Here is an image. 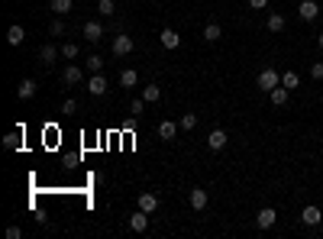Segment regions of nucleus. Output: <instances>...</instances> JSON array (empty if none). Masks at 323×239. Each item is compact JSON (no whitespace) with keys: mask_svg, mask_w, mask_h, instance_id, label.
<instances>
[{"mask_svg":"<svg viewBox=\"0 0 323 239\" xmlns=\"http://www.w3.org/2000/svg\"><path fill=\"white\" fill-rule=\"evenodd\" d=\"M142 100H146V104H159V100H162V87H159V84L142 87Z\"/></svg>","mask_w":323,"mask_h":239,"instance_id":"obj_22","label":"nucleus"},{"mask_svg":"<svg viewBox=\"0 0 323 239\" xmlns=\"http://www.w3.org/2000/svg\"><path fill=\"white\" fill-rule=\"evenodd\" d=\"M174 132H178L174 120H162V123H159V136L165 139V143H171V139H174Z\"/></svg>","mask_w":323,"mask_h":239,"instance_id":"obj_21","label":"nucleus"},{"mask_svg":"<svg viewBox=\"0 0 323 239\" xmlns=\"http://www.w3.org/2000/svg\"><path fill=\"white\" fill-rule=\"evenodd\" d=\"M107 78H103V75H94V78H87V94H91V97H103V94H107Z\"/></svg>","mask_w":323,"mask_h":239,"instance_id":"obj_5","label":"nucleus"},{"mask_svg":"<svg viewBox=\"0 0 323 239\" xmlns=\"http://www.w3.org/2000/svg\"><path fill=\"white\" fill-rule=\"evenodd\" d=\"M310 78L313 81H323V61H313L310 65Z\"/></svg>","mask_w":323,"mask_h":239,"instance_id":"obj_31","label":"nucleus"},{"mask_svg":"<svg viewBox=\"0 0 323 239\" xmlns=\"http://www.w3.org/2000/svg\"><path fill=\"white\" fill-rule=\"evenodd\" d=\"M49 32H52V36H62V32H65V23H62V20H52Z\"/></svg>","mask_w":323,"mask_h":239,"instance_id":"obj_33","label":"nucleus"},{"mask_svg":"<svg viewBox=\"0 0 323 239\" xmlns=\"http://www.w3.org/2000/svg\"><path fill=\"white\" fill-rule=\"evenodd\" d=\"M317 46H320V49H323V32H320V36H317Z\"/></svg>","mask_w":323,"mask_h":239,"instance_id":"obj_36","label":"nucleus"},{"mask_svg":"<svg viewBox=\"0 0 323 239\" xmlns=\"http://www.w3.org/2000/svg\"><path fill=\"white\" fill-rule=\"evenodd\" d=\"M288 97H291V91H288L284 84H278L275 91H268V100H272V107H284V104H288Z\"/></svg>","mask_w":323,"mask_h":239,"instance_id":"obj_13","label":"nucleus"},{"mask_svg":"<svg viewBox=\"0 0 323 239\" xmlns=\"http://www.w3.org/2000/svg\"><path fill=\"white\" fill-rule=\"evenodd\" d=\"M97 13H100V16H113V13H117V4H113V0H100V4H97Z\"/></svg>","mask_w":323,"mask_h":239,"instance_id":"obj_27","label":"nucleus"},{"mask_svg":"<svg viewBox=\"0 0 323 239\" xmlns=\"http://www.w3.org/2000/svg\"><path fill=\"white\" fill-rule=\"evenodd\" d=\"M136 49V42H133V36H126L123 29H120V36L113 39V55L117 58H123V55H129V52Z\"/></svg>","mask_w":323,"mask_h":239,"instance_id":"obj_2","label":"nucleus"},{"mask_svg":"<svg viewBox=\"0 0 323 239\" xmlns=\"http://www.w3.org/2000/svg\"><path fill=\"white\" fill-rule=\"evenodd\" d=\"M81 32H84V39H87V42H100V39H103V23L87 20V23L81 26Z\"/></svg>","mask_w":323,"mask_h":239,"instance_id":"obj_4","label":"nucleus"},{"mask_svg":"<svg viewBox=\"0 0 323 239\" xmlns=\"http://www.w3.org/2000/svg\"><path fill=\"white\" fill-rule=\"evenodd\" d=\"M256 84H259V91H275V87L278 84H281V78H278V72H275V68H262V72H259V78H256Z\"/></svg>","mask_w":323,"mask_h":239,"instance_id":"obj_1","label":"nucleus"},{"mask_svg":"<svg viewBox=\"0 0 323 239\" xmlns=\"http://www.w3.org/2000/svg\"><path fill=\"white\" fill-rule=\"evenodd\" d=\"M84 65H87V72H94V75H100V72H103V58L97 55V52H94V55H87V58H84Z\"/></svg>","mask_w":323,"mask_h":239,"instance_id":"obj_24","label":"nucleus"},{"mask_svg":"<svg viewBox=\"0 0 323 239\" xmlns=\"http://www.w3.org/2000/svg\"><path fill=\"white\" fill-rule=\"evenodd\" d=\"M149 217L152 214H146V210H136V214L129 217V229H133V233H146V229H149Z\"/></svg>","mask_w":323,"mask_h":239,"instance_id":"obj_6","label":"nucleus"},{"mask_svg":"<svg viewBox=\"0 0 323 239\" xmlns=\"http://www.w3.org/2000/svg\"><path fill=\"white\" fill-rule=\"evenodd\" d=\"M142 110H146V100H142V97H139V100H133V104H129V113H133L136 120L142 117Z\"/></svg>","mask_w":323,"mask_h":239,"instance_id":"obj_29","label":"nucleus"},{"mask_svg":"<svg viewBox=\"0 0 323 239\" xmlns=\"http://www.w3.org/2000/svg\"><path fill=\"white\" fill-rule=\"evenodd\" d=\"M298 16H301L304 23H313V20L320 16V4H317V0H301V7H298Z\"/></svg>","mask_w":323,"mask_h":239,"instance_id":"obj_3","label":"nucleus"},{"mask_svg":"<svg viewBox=\"0 0 323 239\" xmlns=\"http://www.w3.org/2000/svg\"><path fill=\"white\" fill-rule=\"evenodd\" d=\"M197 126V113H185L181 117V129H194Z\"/></svg>","mask_w":323,"mask_h":239,"instance_id":"obj_30","label":"nucleus"},{"mask_svg":"<svg viewBox=\"0 0 323 239\" xmlns=\"http://www.w3.org/2000/svg\"><path fill=\"white\" fill-rule=\"evenodd\" d=\"M75 110H78V100H75V97H68V100L62 104V113H65V117H71Z\"/></svg>","mask_w":323,"mask_h":239,"instance_id":"obj_32","label":"nucleus"},{"mask_svg":"<svg viewBox=\"0 0 323 239\" xmlns=\"http://www.w3.org/2000/svg\"><path fill=\"white\" fill-rule=\"evenodd\" d=\"M200 36H204L207 42H217V39H220V36H223V29H220V23H207V26H204V32H200Z\"/></svg>","mask_w":323,"mask_h":239,"instance_id":"obj_23","label":"nucleus"},{"mask_svg":"<svg viewBox=\"0 0 323 239\" xmlns=\"http://www.w3.org/2000/svg\"><path fill=\"white\" fill-rule=\"evenodd\" d=\"M62 81L75 87V84H81V81H84V72H81V68H78V65H68L65 72H62Z\"/></svg>","mask_w":323,"mask_h":239,"instance_id":"obj_15","label":"nucleus"},{"mask_svg":"<svg viewBox=\"0 0 323 239\" xmlns=\"http://www.w3.org/2000/svg\"><path fill=\"white\" fill-rule=\"evenodd\" d=\"M120 84H123V91H129V87L139 84V75L133 72V68H123V72H120Z\"/></svg>","mask_w":323,"mask_h":239,"instance_id":"obj_20","label":"nucleus"},{"mask_svg":"<svg viewBox=\"0 0 323 239\" xmlns=\"http://www.w3.org/2000/svg\"><path fill=\"white\" fill-rule=\"evenodd\" d=\"M159 42H162V49L174 52V49L181 46V36H178V32H174V29H162V32H159Z\"/></svg>","mask_w":323,"mask_h":239,"instance_id":"obj_9","label":"nucleus"},{"mask_svg":"<svg viewBox=\"0 0 323 239\" xmlns=\"http://www.w3.org/2000/svg\"><path fill=\"white\" fill-rule=\"evenodd\" d=\"M20 236H23V229L16 226V223H13V226H7V239H20Z\"/></svg>","mask_w":323,"mask_h":239,"instance_id":"obj_34","label":"nucleus"},{"mask_svg":"<svg viewBox=\"0 0 323 239\" xmlns=\"http://www.w3.org/2000/svg\"><path fill=\"white\" fill-rule=\"evenodd\" d=\"M16 97H20V100H32V97H36V81H32V78H23L20 87H16Z\"/></svg>","mask_w":323,"mask_h":239,"instance_id":"obj_11","label":"nucleus"},{"mask_svg":"<svg viewBox=\"0 0 323 239\" xmlns=\"http://www.w3.org/2000/svg\"><path fill=\"white\" fill-rule=\"evenodd\" d=\"M71 7H75V0H52V10H55L58 16L71 13Z\"/></svg>","mask_w":323,"mask_h":239,"instance_id":"obj_25","label":"nucleus"},{"mask_svg":"<svg viewBox=\"0 0 323 239\" xmlns=\"http://www.w3.org/2000/svg\"><path fill=\"white\" fill-rule=\"evenodd\" d=\"M207 146H210L213 152L226 149V129H210V136H207Z\"/></svg>","mask_w":323,"mask_h":239,"instance_id":"obj_16","label":"nucleus"},{"mask_svg":"<svg viewBox=\"0 0 323 239\" xmlns=\"http://www.w3.org/2000/svg\"><path fill=\"white\" fill-rule=\"evenodd\" d=\"M23 39H26V32H23V26H10L7 29V46H23Z\"/></svg>","mask_w":323,"mask_h":239,"instance_id":"obj_18","label":"nucleus"},{"mask_svg":"<svg viewBox=\"0 0 323 239\" xmlns=\"http://www.w3.org/2000/svg\"><path fill=\"white\" fill-rule=\"evenodd\" d=\"M20 146H23V126H20V129H13V132H7V136H4V149L16 152Z\"/></svg>","mask_w":323,"mask_h":239,"instance_id":"obj_17","label":"nucleus"},{"mask_svg":"<svg viewBox=\"0 0 323 239\" xmlns=\"http://www.w3.org/2000/svg\"><path fill=\"white\" fill-rule=\"evenodd\" d=\"M249 7H252V10H265L268 0H249Z\"/></svg>","mask_w":323,"mask_h":239,"instance_id":"obj_35","label":"nucleus"},{"mask_svg":"<svg viewBox=\"0 0 323 239\" xmlns=\"http://www.w3.org/2000/svg\"><path fill=\"white\" fill-rule=\"evenodd\" d=\"M58 55H62V49L49 46V42H46V46L39 49V61H42V65H46V68H49V65H55V58H58Z\"/></svg>","mask_w":323,"mask_h":239,"instance_id":"obj_12","label":"nucleus"},{"mask_svg":"<svg viewBox=\"0 0 323 239\" xmlns=\"http://www.w3.org/2000/svg\"><path fill=\"white\" fill-rule=\"evenodd\" d=\"M188 203H191V207H194V210H204L207 203H210V194H207L204 188H194V191L188 194Z\"/></svg>","mask_w":323,"mask_h":239,"instance_id":"obj_7","label":"nucleus"},{"mask_svg":"<svg viewBox=\"0 0 323 239\" xmlns=\"http://www.w3.org/2000/svg\"><path fill=\"white\" fill-rule=\"evenodd\" d=\"M62 55H65L68 61H75L78 55H81V49H78V46H75V42H65V46H62Z\"/></svg>","mask_w":323,"mask_h":239,"instance_id":"obj_28","label":"nucleus"},{"mask_svg":"<svg viewBox=\"0 0 323 239\" xmlns=\"http://www.w3.org/2000/svg\"><path fill=\"white\" fill-rule=\"evenodd\" d=\"M281 84L288 87V91H294V87L301 84V78H298V72H284V75H281Z\"/></svg>","mask_w":323,"mask_h":239,"instance_id":"obj_26","label":"nucleus"},{"mask_svg":"<svg viewBox=\"0 0 323 239\" xmlns=\"http://www.w3.org/2000/svg\"><path fill=\"white\" fill-rule=\"evenodd\" d=\"M284 26H288V20H284L281 13H272V16L265 20V29H268V32H281Z\"/></svg>","mask_w":323,"mask_h":239,"instance_id":"obj_19","label":"nucleus"},{"mask_svg":"<svg viewBox=\"0 0 323 239\" xmlns=\"http://www.w3.org/2000/svg\"><path fill=\"white\" fill-rule=\"evenodd\" d=\"M275 220H278L275 207H262V210H259V217H256V223H259V229H272V226H275Z\"/></svg>","mask_w":323,"mask_h":239,"instance_id":"obj_8","label":"nucleus"},{"mask_svg":"<svg viewBox=\"0 0 323 239\" xmlns=\"http://www.w3.org/2000/svg\"><path fill=\"white\" fill-rule=\"evenodd\" d=\"M139 210H146V214H155V210H159V194H152V191L139 194Z\"/></svg>","mask_w":323,"mask_h":239,"instance_id":"obj_10","label":"nucleus"},{"mask_svg":"<svg viewBox=\"0 0 323 239\" xmlns=\"http://www.w3.org/2000/svg\"><path fill=\"white\" fill-rule=\"evenodd\" d=\"M320 220H323L320 207H313V203H310V207H304V214H301V223H304V226H317Z\"/></svg>","mask_w":323,"mask_h":239,"instance_id":"obj_14","label":"nucleus"}]
</instances>
